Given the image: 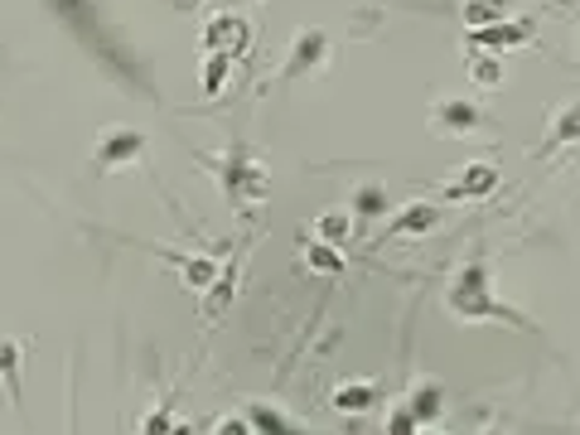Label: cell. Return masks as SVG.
<instances>
[{"instance_id": "obj_1", "label": "cell", "mask_w": 580, "mask_h": 435, "mask_svg": "<svg viewBox=\"0 0 580 435\" xmlns=\"http://www.w3.org/2000/svg\"><path fill=\"white\" fill-rule=\"evenodd\" d=\"M49 15L59 20V30L73 39V44H83V54L97 63L102 77H112L122 92H131L136 102H160V83H155V73L145 69L141 49L126 39V30L107 15V6L102 0H44Z\"/></svg>"}, {"instance_id": "obj_2", "label": "cell", "mask_w": 580, "mask_h": 435, "mask_svg": "<svg viewBox=\"0 0 580 435\" xmlns=\"http://www.w3.org/2000/svg\"><path fill=\"white\" fill-rule=\"evenodd\" d=\"M445 310H450V320H459V324H508V329H518V334H537L532 314H522L518 305L494 296L489 257H469L465 267L450 276V286H445Z\"/></svg>"}, {"instance_id": "obj_3", "label": "cell", "mask_w": 580, "mask_h": 435, "mask_svg": "<svg viewBox=\"0 0 580 435\" xmlns=\"http://www.w3.org/2000/svg\"><path fill=\"white\" fill-rule=\"evenodd\" d=\"M199 165L218 179L222 199H228L242 218H257L261 208H267V199H271V175H267V165H261L242 141H232L222 155H199Z\"/></svg>"}, {"instance_id": "obj_4", "label": "cell", "mask_w": 580, "mask_h": 435, "mask_svg": "<svg viewBox=\"0 0 580 435\" xmlns=\"http://www.w3.org/2000/svg\"><path fill=\"white\" fill-rule=\"evenodd\" d=\"M145 160H151V136L141 126L112 122L92 136V175H122V169H141Z\"/></svg>"}, {"instance_id": "obj_5", "label": "cell", "mask_w": 580, "mask_h": 435, "mask_svg": "<svg viewBox=\"0 0 580 435\" xmlns=\"http://www.w3.org/2000/svg\"><path fill=\"white\" fill-rule=\"evenodd\" d=\"M431 131L441 141H474V136H494L498 122L479 107L474 97H459V92H441L431 102Z\"/></svg>"}, {"instance_id": "obj_6", "label": "cell", "mask_w": 580, "mask_h": 435, "mask_svg": "<svg viewBox=\"0 0 580 435\" xmlns=\"http://www.w3.org/2000/svg\"><path fill=\"white\" fill-rule=\"evenodd\" d=\"M329 59H334V34L320 30V24H305V30H296V39H290L281 69H276V83L296 87L305 77H320L329 69Z\"/></svg>"}, {"instance_id": "obj_7", "label": "cell", "mask_w": 580, "mask_h": 435, "mask_svg": "<svg viewBox=\"0 0 580 435\" xmlns=\"http://www.w3.org/2000/svg\"><path fill=\"white\" fill-rule=\"evenodd\" d=\"M204 54H232V59H247V49H252V20L242 15V10L222 6L214 15L204 20Z\"/></svg>"}, {"instance_id": "obj_8", "label": "cell", "mask_w": 580, "mask_h": 435, "mask_svg": "<svg viewBox=\"0 0 580 435\" xmlns=\"http://www.w3.org/2000/svg\"><path fill=\"white\" fill-rule=\"evenodd\" d=\"M498 184H504V169L494 160H465L459 169H450V179L441 184V194L450 204H484L498 194Z\"/></svg>"}, {"instance_id": "obj_9", "label": "cell", "mask_w": 580, "mask_h": 435, "mask_svg": "<svg viewBox=\"0 0 580 435\" xmlns=\"http://www.w3.org/2000/svg\"><path fill=\"white\" fill-rule=\"evenodd\" d=\"M537 39V20L532 15H508L494 24H479L469 30V49H489V54H512V49H527Z\"/></svg>"}, {"instance_id": "obj_10", "label": "cell", "mask_w": 580, "mask_h": 435, "mask_svg": "<svg viewBox=\"0 0 580 435\" xmlns=\"http://www.w3.org/2000/svg\"><path fill=\"white\" fill-rule=\"evenodd\" d=\"M580 145V97L566 102L547 116V131H542V145L532 151V160H557L561 151H576Z\"/></svg>"}, {"instance_id": "obj_11", "label": "cell", "mask_w": 580, "mask_h": 435, "mask_svg": "<svg viewBox=\"0 0 580 435\" xmlns=\"http://www.w3.org/2000/svg\"><path fill=\"white\" fill-rule=\"evenodd\" d=\"M445 402H450V397H445V382H435V377H416L412 392L402 397V406L416 416L421 431L441 426V421H445Z\"/></svg>"}, {"instance_id": "obj_12", "label": "cell", "mask_w": 580, "mask_h": 435, "mask_svg": "<svg viewBox=\"0 0 580 435\" xmlns=\"http://www.w3.org/2000/svg\"><path fill=\"white\" fill-rule=\"evenodd\" d=\"M445 222V208L441 204H426V199H412L402 208H392L387 218V237H426Z\"/></svg>"}, {"instance_id": "obj_13", "label": "cell", "mask_w": 580, "mask_h": 435, "mask_svg": "<svg viewBox=\"0 0 580 435\" xmlns=\"http://www.w3.org/2000/svg\"><path fill=\"white\" fill-rule=\"evenodd\" d=\"M373 406H382V382H373V377L339 382V387L329 392V412L334 416H367Z\"/></svg>"}, {"instance_id": "obj_14", "label": "cell", "mask_w": 580, "mask_h": 435, "mask_svg": "<svg viewBox=\"0 0 580 435\" xmlns=\"http://www.w3.org/2000/svg\"><path fill=\"white\" fill-rule=\"evenodd\" d=\"M24 353H30V344L15 334H0V387H6V402L24 406Z\"/></svg>"}, {"instance_id": "obj_15", "label": "cell", "mask_w": 580, "mask_h": 435, "mask_svg": "<svg viewBox=\"0 0 580 435\" xmlns=\"http://www.w3.org/2000/svg\"><path fill=\"white\" fill-rule=\"evenodd\" d=\"M160 261H169V267L179 271V281L184 290H194V296H204L208 286H214V276H218V261L214 257H194V252H175V247H151Z\"/></svg>"}, {"instance_id": "obj_16", "label": "cell", "mask_w": 580, "mask_h": 435, "mask_svg": "<svg viewBox=\"0 0 580 435\" xmlns=\"http://www.w3.org/2000/svg\"><path fill=\"white\" fill-rule=\"evenodd\" d=\"M465 73L474 92H498L504 87V54H489V49H469L465 44Z\"/></svg>"}, {"instance_id": "obj_17", "label": "cell", "mask_w": 580, "mask_h": 435, "mask_svg": "<svg viewBox=\"0 0 580 435\" xmlns=\"http://www.w3.org/2000/svg\"><path fill=\"white\" fill-rule=\"evenodd\" d=\"M300 252H305V257H300V267H305L310 276H324V281H339V276L349 271V257L339 252L334 242H320V237H310V242L300 247Z\"/></svg>"}, {"instance_id": "obj_18", "label": "cell", "mask_w": 580, "mask_h": 435, "mask_svg": "<svg viewBox=\"0 0 580 435\" xmlns=\"http://www.w3.org/2000/svg\"><path fill=\"white\" fill-rule=\"evenodd\" d=\"M232 296H237V261H228V267H218L214 286L204 290V320H208V324L222 320V310L232 305Z\"/></svg>"}, {"instance_id": "obj_19", "label": "cell", "mask_w": 580, "mask_h": 435, "mask_svg": "<svg viewBox=\"0 0 580 435\" xmlns=\"http://www.w3.org/2000/svg\"><path fill=\"white\" fill-rule=\"evenodd\" d=\"M353 228H359V222H353L349 208H324V214L314 218V237H320V242H334V247H349Z\"/></svg>"}, {"instance_id": "obj_20", "label": "cell", "mask_w": 580, "mask_h": 435, "mask_svg": "<svg viewBox=\"0 0 580 435\" xmlns=\"http://www.w3.org/2000/svg\"><path fill=\"white\" fill-rule=\"evenodd\" d=\"M349 214H353V222H377L382 214H392L387 189H377V184H359V189H353Z\"/></svg>"}, {"instance_id": "obj_21", "label": "cell", "mask_w": 580, "mask_h": 435, "mask_svg": "<svg viewBox=\"0 0 580 435\" xmlns=\"http://www.w3.org/2000/svg\"><path fill=\"white\" fill-rule=\"evenodd\" d=\"M242 416H247V426H252V431H296V421H290L281 406H276V402H261V397L242 402Z\"/></svg>"}, {"instance_id": "obj_22", "label": "cell", "mask_w": 580, "mask_h": 435, "mask_svg": "<svg viewBox=\"0 0 580 435\" xmlns=\"http://www.w3.org/2000/svg\"><path fill=\"white\" fill-rule=\"evenodd\" d=\"M459 15H465V30H479V24L508 20L512 0H459Z\"/></svg>"}, {"instance_id": "obj_23", "label": "cell", "mask_w": 580, "mask_h": 435, "mask_svg": "<svg viewBox=\"0 0 580 435\" xmlns=\"http://www.w3.org/2000/svg\"><path fill=\"white\" fill-rule=\"evenodd\" d=\"M232 54H204V97H222V87H228L232 77Z\"/></svg>"}, {"instance_id": "obj_24", "label": "cell", "mask_w": 580, "mask_h": 435, "mask_svg": "<svg viewBox=\"0 0 580 435\" xmlns=\"http://www.w3.org/2000/svg\"><path fill=\"white\" fill-rule=\"evenodd\" d=\"M412 431H421V426H416V416H412V412H406V406L397 402V406H392V412H387V435H412Z\"/></svg>"}, {"instance_id": "obj_25", "label": "cell", "mask_w": 580, "mask_h": 435, "mask_svg": "<svg viewBox=\"0 0 580 435\" xmlns=\"http://www.w3.org/2000/svg\"><path fill=\"white\" fill-rule=\"evenodd\" d=\"M208 431H218V435H247L252 426H247V416H218V421H208Z\"/></svg>"}, {"instance_id": "obj_26", "label": "cell", "mask_w": 580, "mask_h": 435, "mask_svg": "<svg viewBox=\"0 0 580 435\" xmlns=\"http://www.w3.org/2000/svg\"><path fill=\"white\" fill-rule=\"evenodd\" d=\"M199 6H204V0H169V10H179V15H194Z\"/></svg>"}]
</instances>
